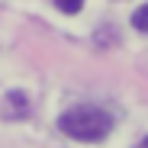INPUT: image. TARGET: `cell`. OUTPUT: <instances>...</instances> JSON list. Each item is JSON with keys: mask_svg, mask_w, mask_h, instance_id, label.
<instances>
[{"mask_svg": "<svg viewBox=\"0 0 148 148\" xmlns=\"http://www.w3.org/2000/svg\"><path fill=\"white\" fill-rule=\"evenodd\" d=\"M58 129L74 142H103L113 132V116L100 106L84 103V106H74V110L61 113Z\"/></svg>", "mask_w": 148, "mask_h": 148, "instance_id": "6da1fadb", "label": "cell"}, {"mask_svg": "<svg viewBox=\"0 0 148 148\" xmlns=\"http://www.w3.org/2000/svg\"><path fill=\"white\" fill-rule=\"evenodd\" d=\"M135 148H148V135H145V138H142V142H138Z\"/></svg>", "mask_w": 148, "mask_h": 148, "instance_id": "277c9868", "label": "cell"}, {"mask_svg": "<svg viewBox=\"0 0 148 148\" xmlns=\"http://www.w3.org/2000/svg\"><path fill=\"white\" fill-rule=\"evenodd\" d=\"M55 7H58L61 13H81L84 0H55Z\"/></svg>", "mask_w": 148, "mask_h": 148, "instance_id": "3957f363", "label": "cell"}, {"mask_svg": "<svg viewBox=\"0 0 148 148\" xmlns=\"http://www.w3.org/2000/svg\"><path fill=\"white\" fill-rule=\"evenodd\" d=\"M132 26H135L138 32H145V36H148V3H145V7H138V10L132 13Z\"/></svg>", "mask_w": 148, "mask_h": 148, "instance_id": "7a4b0ae2", "label": "cell"}]
</instances>
